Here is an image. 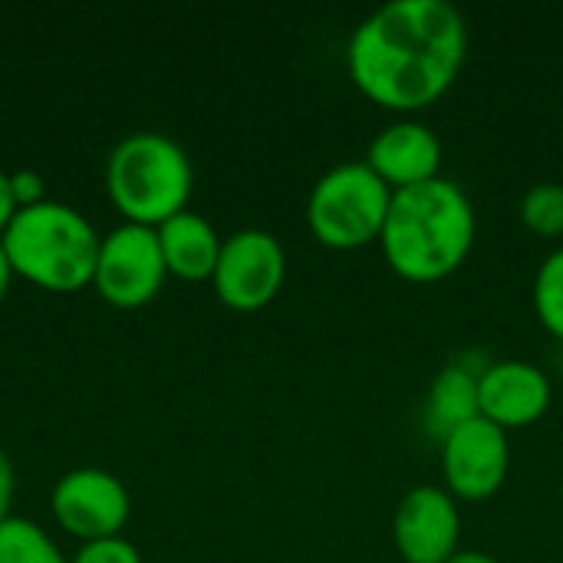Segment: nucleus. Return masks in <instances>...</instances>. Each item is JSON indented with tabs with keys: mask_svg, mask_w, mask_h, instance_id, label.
Segmentation results:
<instances>
[{
	"mask_svg": "<svg viewBox=\"0 0 563 563\" xmlns=\"http://www.w3.org/2000/svg\"><path fill=\"white\" fill-rule=\"evenodd\" d=\"M534 310L551 336L563 340V247L551 251L534 277Z\"/></svg>",
	"mask_w": 563,
	"mask_h": 563,
	"instance_id": "17",
	"label": "nucleus"
},
{
	"mask_svg": "<svg viewBox=\"0 0 563 563\" xmlns=\"http://www.w3.org/2000/svg\"><path fill=\"white\" fill-rule=\"evenodd\" d=\"M0 563H69L56 541L30 518H7L0 525Z\"/></svg>",
	"mask_w": 563,
	"mask_h": 563,
	"instance_id": "15",
	"label": "nucleus"
},
{
	"mask_svg": "<svg viewBox=\"0 0 563 563\" xmlns=\"http://www.w3.org/2000/svg\"><path fill=\"white\" fill-rule=\"evenodd\" d=\"M393 188L366 165L343 162L323 172L307 198V224L323 247L356 251L379 241Z\"/></svg>",
	"mask_w": 563,
	"mask_h": 563,
	"instance_id": "5",
	"label": "nucleus"
},
{
	"mask_svg": "<svg viewBox=\"0 0 563 563\" xmlns=\"http://www.w3.org/2000/svg\"><path fill=\"white\" fill-rule=\"evenodd\" d=\"M554 389L544 369L528 360H501L492 363L478 376V402L482 416L498 429H528L551 409Z\"/></svg>",
	"mask_w": 563,
	"mask_h": 563,
	"instance_id": "11",
	"label": "nucleus"
},
{
	"mask_svg": "<svg viewBox=\"0 0 563 563\" xmlns=\"http://www.w3.org/2000/svg\"><path fill=\"white\" fill-rule=\"evenodd\" d=\"M13 465L7 459V452L0 449V525L10 518V501H13Z\"/></svg>",
	"mask_w": 563,
	"mask_h": 563,
	"instance_id": "20",
	"label": "nucleus"
},
{
	"mask_svg": "<svg viewBox=\"0 0 563 563\" xmlns=\"http://www.w3.org/2000/svg\"><path fill=\"white\" fill-rule=\"evenodd\" d=\"M468 56V26L449 0H389L350 36L353 86L376 106L412 115L435 106Z\"/></svg>",
	"mask_w": 563,
	"mask_h": 563,
	"instance_id": "1",
	"label": "nucleus"
},
{
	"mask_svg": "<svg viewBox=\"0 0 563 563\" xmlns=\"http://www.w3.org/2000/svg\"><path fill=\"white\" fill-rule=\"evenodd\" d=\"M195 168L188 152L162 132L125 135L106 162V191L129 224L158 228L188 208Z\"/></svg>",
	"mask_w": 563,
	"mask_h": 563,
	"instance_id": "4",
	"label": "nucleus"
},
{
	"mask_svg": "<svg viewBox=\"0 0 563 563\" xmlns=\"http://www.w3.org/2000/svg\"><path fill=\"white\" fill-rule=\"evenodd\" d=\"M521 221L538 238H551V241L563 238V185L541 181L528 188L521 198Z\"/></svg>",
	"mask_w": 563,
	"mask_h": 563,
	"instance_id": "16",
	"label": "nucleus"
},
{
	"mask_svg": "<svg viewBox=\"0 0 563 563\" xmlns=\"http://www.w3.org/2000/svg\"><path fill=\"white\" fill-rule=\"evenodd\" d=\"M393 191L426 185L442 172V142L419 119L389 122L366 148L363 158Z\"/></svg>",
	"mask_w": 563,
	"mask_h": 563,
	"instance_id": "12",
	"label": "nucleus"
},
{
	"mask_svg": "<svg viewBox=\"0 0 563 563\" xmlns=\"http://www.w3.org/2000/svg\"><path fill=\"white\" fill-rule=\"evenodd\" d=\"M69 563H142V554L132 541L115 534V538H102V541H86L69 558Z\"/></svg>",
	"mask_w": 563,
	"mask_h": 563,
	"instance_id": "18",
	"label": "nucleus"
},
{
	"mask_svg": "<svg viewBox=\"0 0 563 563\" xmlns=\"http://www.w3.org/2000/svg\"><path fill=\"white\" fill-rule=\"evenodd\" d=\"M511 468L508 432L485 416L442 435V475L455 501H488Z\"/></svg>",
	"mask_w": 563,
	"mask_h": 563,
	"instance_id": "9",
	"label": "nucleus"
},
{
	"mask_svg": "<svg viewBox=\"0 0 563 563\" xmlns=\"http://www.w3.org/2000/svg\"><path fill=\"white\" fill-rule=\"evenodd\" d=\"M165 277L168 267L155 228L122 221L102 238L92 271V287L106 303L122 310L145 307L158 297Z\"/></svg>",
	"mask_w": 563,
	"mask_h": 563,
	"instance_id": "6",
	"label": "nucleus"
},
{
	"mask_svg": "<svg viewBox=\"0 0 563 563\" xmlns=\"http://www.w3.org/2000/svg\"><path fill=\"white\" fill-rule=\"evenodd\" d=\"M10 188H13V201H16V211L20 208H33L40 201H46V191H43V178L33 172V168H20V172H10Z\"/></svg>",
	"mask_w": 563,
	"mask_h": 563,
	"instance_id": "19",
	"label": "nucleus"
},
{
	"mask_svg": "<svg viewBox=\"0 0 563 563\" xmlns=\"http://www.w3.org/2000/svg\"><path fill=\"white\" fill-rule=\"evenodd\" d=\"M284 277H287L284 244L271 231L244 228L224 238L211 284L224 307L251 313L267 307L280 294Z\"/></svg>",
	"mask_w": 563,
	"mask_h": 563,
	"instance_id": "7",
	"label": "nucleus"
},
{
	"mask_svg": "<svg viewBox=\"0 0 563 563\" xmlns=\"http://www.w3.org/2000/svg\"><path fill=\"white\" fill-rule=\"evenodd\" d=\"M13 214H16V201H13V188H10V172L0 168V234L7 231Z\"/></svg>",
	"mask_w": 563,
	"mask_h": 563,
	"instance_id": "21",
	"label": "nucleus"
},
{
	"mask_svg": "<svg viewBox=\"0 0 563 563\" xmlns=\"http://www.w3.org/2000/svg\"><path fill=\"white\" fill-rule=\"evenodd\" d=\"M478 231L472 198L449 178L393 191L389 218L379 234L386 264L409 284L452 277L472 254Z\"/></svg>",
	"mask_w": 563,
	"mask_h": 563,
	"instance_id": "2",
	"label": "nucleus"
},
{
	"mask_svg": "<svg viewBox=\"0 0 563 563\" xmlns=\"http://www.w3.org/2000/svg\"><path fill=\"white\" fill-rule=\"evenodd\" d=\"M155 234H158V247H162V257H165V267L172 277H181V280H211L214 277L224 241L208 218L185 208L175 218H168L165 224H158Z\"/></svg>",
	"mask_w": 563,
	"mask_h": 563,
	"instance_id": "13",
	"label": "nucleus"
},
{
	"mask_svg": "<svg viewBox=\"0 0 563 563\" xmlns=\"http://www.w3.org/2000/svg\"><path fill=\"white\" fill-rule=\"evenodd\" d=\"M462 511L449 488H412L393 518V541L406 563H445L459 554Z\"/></svg>",
	"mask_w": 563,
	"mask_h": 563,
	"instance_id": "10",
	"label": "nucleus"
},
{
	"mask_svg": "<svg viewBox=\"0 0 563 563\" xmlns=\"http://www.w3.org/2000/svg\"><path fill=\"white\" fill-rule=\"evenodd\" d=\"M16 274H13V267H10V261H7V254H3V247H0V303L7 300V290H10V280H13Z\"/></svg>",
	"mask_w": 563,
	"mask_h": 563,
	"instance_id": "22",
	"label": "nucleus"
},
{
	"mask_svg": "<svg viewBox=\"0 0 563 563\" xmlns=\"http://www.w3.org/2000/svg\"><path fill=\"white\" fill-rule=\"evenodd\" d=\"M482 416L478 402V376L465 366H445L429 389V419L435 422L439 435L472 422Z\"/></svg>",
	"mask_w": 563,
	"mask_h": 563,
	"instance_id": "14",
	"label": "nucleus"
},
{
	"mask_svg": "<svg viewBox=\"0 0 563 563\" xmlns=\"http://www.w3.org/2000/svg\"><path fill=\"white\" fill-rule=\"evenodd\" d=\"M49 511L66 534L86 544L122 534L132 515V498L119 475L106 468H73L53 485Z\"/></svg>",
	"mask_w": 563,
	"mask_h": 563,
	"instance_id": "8",
	"label": "nucleus"
},
{
	"mask_svg": "<svg viewBox=\"0 0 563 563\" xmlns=\"http://www.w3.org/2000/svg\"><path fill=\"white\" fill-rule=\"evenodd\" d=\"M99 244L102 238L82 211L49 198L20 208L0 234L13 274L53 294H73L92 284Z\"/></svg>",
	"mask_w": 563,
	"mask_h": 563,
	"instance_id": "3",
	"label": "nucleus"
},
{
	"mask_svg": "<svg viewBox=\"0 0 563 563\" xmlns=\"http://www.w3.org/2000/svg\"><path fill=\"white\" fill-rule=\"evenodd\" d=\"M445 563H501L498 558H492V554H482V551H459L452 561Z\"/></svg>",
	"mask_w": 563,
	"mask_h": 563,
	"instance_id": "23",
	"label": "nucleus"
}]
</instances>
